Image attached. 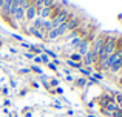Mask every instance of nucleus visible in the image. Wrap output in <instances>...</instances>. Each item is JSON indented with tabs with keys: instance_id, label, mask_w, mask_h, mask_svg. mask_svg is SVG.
Returning <instances> with one entry per match:
<instances>
[{
	"instance_id": "1",
	"label": "nucleus",
	"mask_w": 122,
	"mask_h": 117,
	"mask_svg": "<svg viewBox=\"0 0 122 117\" xmlns=\"http://www.w3.org/2000/svg\"><path fill=\"white\" fill-rule=\"evenodd\" d=\"M108 69L113 72H117L122 69V54L114 51L113 54L108 57Z\"/></svg>"
},
{
	"instance_id": "8",
	"label": "nucleus",
	"mask_w": 122,
	"mask_h": 117,
	"mask_svg": "<svg viewBox=\"0 0 122 117\" xmlns=\"http://www.w3.org/2000/svg\"><path fill=\"white\" fill-rule=\"evenodd\" d=\"M77 48H79V51H81L82 54H85V52L88 51V40H86V39H81L79 43H77Z\"/></svg>"
},
{
	"instance_id": "14",
	"label": "nucleus",
	"mask_w": 122,
	"mask_h": 117,
	"mask_svg": "<svg viewBox=\"0 0 122 117\" xmlns=\"http://www.w3.org/2000/svg\"><path fill=\"white\" fill-rule=\"evenodd\" d=\"M34 60H36V63H40L42 62V57H34Z\"/></svg>"
},
{
	"instance_id": "10",
	"label": "nucleus",
	"mask_w": 122,
	"mask_h": 117,
	"mask_svg": "<svg viewBox=\"0 0 122 117\" xmlns=\"http://www.w3.org/2000/svg\"><path fill=\"white\" fill-rule=\"evenodd\" d=\"M56 3H54V0H45V3H43V6L45 8H51V6H54Z\"/></svg>"
},
{
	"instance_id": "7",
	"label": "nucleus",
	"mask_w": 122,
	"mask_h": 117,
	"mask_svg": "<svg viewBox=\"0 0 122 117\" xmlns=\"http://www.w3.org/2000/svg\"><path fill=\"white\" fill-rule=\"evenodd\" d=\"M85 57H83V62H85V65H91V63H97V56L94 54L93 51H86Z\"/></svg>"
},
{
	"instance_id": "6",
	"label": "nucleus",
	"mask_w": 122,
	"mask_h": 117,
	"mask_svg": "<svg viewBox=\"0 0 122 117\" xmlns=\"http://www.w3.org/2000/svg\"><path fill=\"white\" fill-rule=\"evenodd\" d=\"M36 15H37V9H36V6L31 3V5L26 8V12H25V19L31 22V20H34V19H36Z\"/></svg>"
},
{
	"instance_id": "2",
	"label": "nucleus",
	"mask_w": 122,
	"mask_h": 117,
	"mask_svg": "<svg viewBox=\"0 0 122 117\" xmlns=\"http://www.w3.org/2000/svg\"><path fill=\"white\" fill-rule=\"evenodd\" d=\"M70 15H71V14H70L66 9H60V11L57 12V14L54 15L53 19H51V25H53V28H59V26H62V25L70 19Z\"/></svg>"
},
{
	"instance_id": "4",
	"label": "nucleus",
	"mask_w": 122,
	"mask_h": 117,
	"mask_svg": "<svg viewBox=\"0 0 122 117\" xmlns=\"http://www.w3.org/2000/svg\"><path fill=\"white\" fill-rule=\"evenodd\" d=\"M63 36V31L60 29V28H53L51 31H48L46 34H45V39L46 40H56L57 37Z\"/></svg>"
},
{
	"instance_id": "16",
	"label": "nucleus",
	"mask_w": 122,
	"mask_h": 117,
	"mask_svg": "<svg viewBox=\"0 0 122 117\" xmlns=\"http://www.w3.org/2000/svg\"><path fill=\"white\" fill-rule=\"evenodd\" d=\"M28 2H31V0H28Z\"/></svg>"
},
{
	"instance_id": "3",
	"label": "nucleus",
	"mask_w": 122,
	"mask_h": 117,
	"mask_svg": "<svg viewBox=\"0 0 122 117\" xmlns=\"http://www.w3.org/2000/svg\"><path fill=\"white\" fill-rule=\"evenodd\" d=\"M12 3H14V0H3V5H2V8H0L3 17L11 15V12H12Z\"/></svg>"
},
{
	"instance_id": "15",
	"label": "nucleus",
	"mask_w": 122,
	"mask_h": 117,
	"mask_svg": "<svg viewBox=\"0 0 122 117\" xmlns=\"http://www.w3.org/2000/svg\"><path fill=\"white\" fill-rule=\"evenodd\" d=\"M121 74H122V69H121Z\"/></svg>"
},
{
	"instance_id": "13",
	"label": "nucleus",
	"mask_w": 122,
	"mask_h": 117,
	"mask_svg": "<svg viewBox=\"0 0 122 117\" xmlns=\"http://www.w3.org/2000/svg\"><path fill=\"white\" fill-rule=\"evenodd\" d=\"M42 62H45V63H50V60H48V57H46V56H43V57H42Z\"/></svg>"
},
{
	"instance_id": "5",
	"label": "nucleus",
	"mask_w": 122,
	"mask_h": 117,
	"mask_svg": "<svg viewBox=\"0 0 122 117\" xmlns=\"http://www.w3.org/2000/svg\"><path fill=\"white\" fill-rule=\"evenodd\" d=\"M104 43H105V39H102V37H97V39L94 40V45H93V49H91V51L94 52L97 57H99V54H101L102 48H104Z\"/></svg>"
},
{
	"instance_id": "9",
	"label": "nucleus",
	"mask_w": 122,
	"mask_h": 117,
	"mask_svg": "<svg viewBox=\"0 0 122 117\" xmlns=\"http://www.w3.org/2000/svg\"><path fill=\"white\" fill-rule=\"evenodd\" d=\"M31 3H33L34 6H36V9H37V12L40 11L42 8H45L43 6V3H45V0H31Z\"/></svg>"
},
{
	"instance_id": "11",
	"label": "nucleus",
	"mask_w": 122,
	"mask_h": 117,
	"mask_svg": "<svg viewBox=\"0 0 122 117\" xmlns=\"http://www.w3.org/2000/svg\"><path fill=\"white\" fill-rule=\"evenodd\" d=\"M117 103H119V109H122V96H117Z\"/></svg>"
},
{
	"instance_id": "12",
	"label": "nucleus",
	"mask_w": 122,
	"mask_h": 117,
	"mask_svg": "<svg viewBox=\"0 0 122 117\" xmlns=\"http://www.w3.org/2000/svg\"><path fill=\"white\" fill-rule=\"evenodd\" d=\"M79 59H81V56H79V54H73L71 56V62H73V60H79Z\"/></svg>"
}]
</instances>
